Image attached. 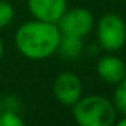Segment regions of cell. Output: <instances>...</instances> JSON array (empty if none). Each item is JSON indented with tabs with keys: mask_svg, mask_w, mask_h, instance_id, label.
I'll use <instances>...</instances> for the list:
<instances>
[{
	"mask_svg": "<svg viewBox=\"0 0 126 126\" xmlns=\"http://www.w3.org/2000/svg\"><path fill=\"white\" fill-rule=\"evenodd\" d=\"M116 125H119V126H126V114H122L120 117H117Z\"/></svg>",
	"mask_w": 126,
	"mask_h": 126,
	"instance_id": "13",
	"label": "cell"
},
{
	"mask_svg": "<svg viewBox=\"0 0 126 126\" xmlns=\"http://www.w3.org/2000/svg\"><path fill=\"white\" fill-rule=\"evenodd\" d=\"M21 99L15 95H3L0 98V111H18L21 113Z\"/></svg>",
	"mask_w": 126,
	"mask_h": 126,
	"instance_id": "12",
	"label": "cell"
},
{
	"mask_svg": "<svg viewBox=\"0 0 126 126\" xmlns=\"http://www.w3.org/2000/svg\"><path fill=\"white\" fill-rule=\"evenodd\" d=\"M25 122L18 111H0V126H22Z\"/></svg>",
	"mask_w": 126,
	"mask_h": 126,
	"instance_id": "11",
	"label": "cell"
},
{
	"mask_svg": "<svg viewBox=\"0 0 126 126\" xmlns=\"http://www.w3.org/2000/svg\"><path fill=\"white\" fill-rule=\"evenodd\" d=\"M96 74L104 83L116 86L126 77V62L120 56L105 52L96 61Z\"/></svg>",
	"mask_w": 126,
	"mask_h": 126,
	"instance_id": "7",
	"label": "cell"
},
{
	"mask_svg": "<svg viewBox=\"0 0 126 126\" xmlns=\"http://www.w3.org/2000/svg\"><path fill=\"white\" fill-rule=\"evenodd\" d=\"M53 96L65 107H73L83 95L82 79L73 71H62L56 74L52 86Z\"/></svg>",
	"mask_w": 126,
	"mask_h": 126,
	"instance_id": "5",
	"label": "cell"
},
{
	"mask_svg": "<svg viewBox=\"0 0 126 126\" xmlns=\"http://www.w3.org/2000/svg\"><path fill=\"white\" fill-rule=\"evenodd\" d=\"M95 22H96L95 15L89 9L77 6V8H68L56 25L61 34L85 39L94 31Z\"/></svg>",
	"mask_w": 126,
	"mask_h": 126,
	"instance_id": "4",
	"label": "cell"
},
{
	"mask_svg": "<svg viewBox=\"0 0 126 126\" xmlns=\"http://www.w3.org/2000/svg\"><path fill=\"white\" fill-rule=\"evenodd\" d=\"M59 40L61 31L56 24L34 18L22 22L14 34L16 50L30 61H45L56 55Z\"/></svg>",
	"mask_w": 126,
	"mask_h": 126,
	"instance_id": "1",
	"label": "cell"
},
{
	"mask_svg": "<svg viewBox=\"0 0 126 126\" xmlns=\"http://www.w3.org/2000/svg\"><path fill=\"white\" fill-rule=\"evenodd\" d=\"M15 19V8L9 0H0V31L8 28Z\"/></svg>",
	"mask_w": 126,
	"mask_h": 126,
	"instance_id": "10",
	"label": "cell"
},
{
	"mask_svg": "<svg viewBox=\"0 0 126 126\" xmlns=\"http://www.w3.org/2000/svg\"><path fill=\"white\" fill-rule=\"evenodd\" d=\"M96 43L104 52L116 53L126 46V18L116 12L104 14L95 22Z\"/></svg>",
	"mask_w": 126,
	"mask_h": 126,
	"instance_id": "3",
	"label": "cell"
},
{
	"mask_svg": "<svg viewBox=\"0 0 126 126\" xmlns=\"http://www.w3.org/2000/svg\"><path fill=\"white\" fill-rule=\"evenodd\" d=\"M85 50V43L83 39L74 37V36H65L61 34V40L58 45L56 53L65 61H76L83 55Z\"/></svg>",
	"mask_w": 126,
	"mask_h": 126,
	"instance_id": "8",
	"label": "cell"
},
{
	"mask_svg": "<svg viewBox=\"0 0 126 126\" xmlns=\"http://www.w3.org/2000/svg\"><path fill=\"white\" fill-rule=\"evenodd\" d=\"M27 8L34 19L58 24L68 9L67 0H27Z\"/></svg>",
	"mask_w": 126,
	"mask_h": 126,
	"instance_id": "6",
	"label": "cell"
},
{
	"mask_svg": "<svg viewBox=\"0 0 126 126\" xmlns=\"http://www.w3.org/2000/svg\"><path fill=\"white\" fill-rule=\"evenodd\" d=\"M3 56H5V42L0 37V61L3 59Z\"/></svg>",
	"mask_w": 126,
	"mask_h": 126,
	"instance_id": "14",
	"label": "cell"
},
{
	"mask_svg": "<svg viewBox=\"0 0 126 126\" xmlns=\"http://www.w3.org/2000/svg\"><path fill=\"white\" fill-rule=\"evenodd\" d=\"M71 111L80 126H113L119 117L113 101L102 95H82Z\"/></svg>",
	"mask_w": 126,
	"mask_h": 126,
	"instance_id": "2",
	"label": "cell"
},
{
	"mask_svg": "<svg viewBox=\"0 0 126 126\" xmlns=\"http://www.w3.org/2000/svg\"><path fill=\"white\" fill-rule=\"evenodd\" d=\"M111 101H113L119 116L126 114V77L116 85Z\"/></svg>",
	"mask_w": 126,
	"mask_h": 126,
	"instance_id": "9",
	"label": "cell"
}]
</instances>
